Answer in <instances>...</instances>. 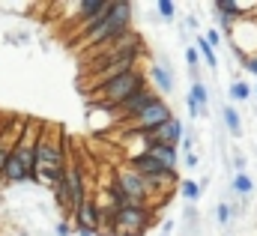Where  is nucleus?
<instances>
[{
	"instance_id": "obj_15",
	"label": "nucleus",
	"mask_w": 257,
	"mask_h": 236,
	"mask_svg": "<svg viewBox=\"0 0 257 236\" xmlns=\"http://www.w3.org/2000/svg\"><path fill=\"white\" fill-rule=\"evenodd\" d=\"M189 96H192L194 102L206 111V105H209V90H206V84H203V81H197V84H192V87H189Z\"/></svg>"
},
{
	"instance_id": "obj_9",
	"label": "nucleus",
	"mask_w": 257,
	"mask_h": 236,
	"mask_svg": "<svg viewBox=\"0 0 257 236\" xmlns=\"http://www.w3.org/2000/svg\"><path fill=\"white\" fill-rule=\"evenodd\" d=\"M72 224H75V230H78V227H84V230H99V206H96L93 197H87V200L78 206V212L72 215Z\"/></svg>"
},
{
	"instance_id": "obj_23",
	"label": "nucleus",
	"mask_w": 257,
	"mask_h": 236,
	"mask_svg": "<svg viewBox=\"0 0 257 236\" xmlns=\"http://www.w3.org/2000/svg\"><path fill=\"white\" fill-rule=\"evenodd\" d=\"M54 230H57V236H72V224H69V221H57V227H54Z\"/></svg>"
},
{
	"instance_id": "obj_4",
	"label": "nucleus",
	"mask_w": 257,
	"mask_h": 236,
	"mask_svg": "<svg viewBox=\"0 0 257 236\" xmlns=\"http://www.w3.org/2000/svg\"><path fill=\"white\" fill-rule=\"evenodd\" d=\"M174 117V111H171V105L165 102V99H156L141 117H135L132 123H126V126H120L126 135H153L156 129H162L168 120Z\"/></svg>"
},
{
	"instance_id": "obj_25",
	"label": "nucleus",
	"mask_w": 257,
	"mask_h": 236,
	"mask_svg": "<svg viewBox=\"0 0 257 236\" xmlns=\"http://www.w3.org/2000/svg\"><path fill=\"white\" fill-rule=\"evenodd\" d=\"M233 168L236 174H245V156H233Z\"/></svg>"
},
{
	"instance_id": "obj_18",
	"label": "nucleus",
	"mask_w": 257,
	"mask_h": 236,
	"mask_svg": "<svg viewBox=\"0 0 257 236\" xmlns=\"http://www.w3.org/2000/svg\"><path fill=\"white\" fill-rule=\"evenodd\" d=\"M203 39H206V42H209V45H212V48H215V45H221V42H224V39H221V30H218V27H209V30H206V33H203Z\"/></svg>"
},
{
	"instance_id": "obj_17",
	"label": "nucleus",
	"mask_w": 257,
	"mask_h": 236,
	"mask_svg": "<svg viewBox=\"0 0 257 236\" xmlns=\"http://www.w3.org/2000/svg\"><path fill=\"white\" fill-rule=\"evenodd\" d=\"M215 218H218V224H221V227H227V224L233 221V203L221 200V203L215 206Z\"/></svg>"
},
{
	"instance_id": "obj_27",
	"label": "nucleus",
	"mask_w": 257,
	"mask_h": 236,
	"mask_svg": "<svg viewBox=\"0 0 257 236\" xmlns=\"http://www.w3.org/2000/svg\"><path fill=\"white\" fill-rule=\"evenodd\" d=\"M78 236H99V230H84V227H78Z\"/></svg>"
},
{
	"instance_id": "obj_22",
	"label": "nucleus",
	"mask_w": 257,
	"mask_h": 236,
	"mask_svg": "<svg viewBox=\"0 0 257 236\" xmlns=\"http://www.w3.org/2000/svg\"><path fill=\"white\" fill-rule=\"evenodd\" d=\"M183 165H186L189 171H194V168L200 165V159H197V153H189V156H183Z\"/></svg>"
},
{
	"instance_id": "obj_26",
	"label": "nucleus",
	"mask_w": 257,
	"mask_h": 236,
	"mask_svg": "<svg viewBox=\"0 0 257 236\" xmlns=\"http://www.w3.org/2000/svg\"><path fill=\"white\" fill-rule=\"evenodd\" d=\"M162 230H165V236H171V230H174V218H168V221H165V227H162Z\"/></svg>"
},
{
	"instance_id": "obj_29",
	"label": "nucleus",
	"mask_w": 257,
	"mask_h": 236,
	"mask_svg": "<svg viewBox=\"0 0 257 236\" xmlns=\"http://www.w3.org/2000/svg\"><path fill=\"white\" fill-rule=\"evenodd\" d=\"M162 236H165V233H162Z\"/></svg>"
},
{
	"instance_id": "obj_2",
	"label": "nucleus",
	"mask_w": 257,
	"mask_h": 236,
	"mask_svg": "<svg viewBox=\"0 0 257 236\" xmlns=\"http://www.w3.org/2000/svg\"><path fill=\"white\" fill-rule=\"evenodd\" d=\"M144 87H147L144 69H132V72H126V75L108 81L105 87H99V90L93 93V102H102V105H108V108H117L120 102H126L128 96H135V93L144 90Z\"/></svg>"
},
{
	"instance_id": "obj_8",
	"label": "nucleus",
	"mask_w": 257,
	"mask_h": 236,
	"mask_svg": "<svg viewBox=\"0 0 257 236\" xmlns=\"http://www.w3.org/2000/svg\"><path fill=\"white\" fill-rule=\"evenodd\" d=\"M144 153H147L150 159H156L165 171H177L180 162H183V159H180V150H177V147H168V144H150Z\"/></svg>"
},
{
	"instance_id": "obj_10",
	"label": "nucleus",
	"mask_w": 257,
	"mask_h": 236,
	"mask_svg": "<svg viewBox=\"0 0 257 236\" xmlns=\"http://www.w3.org/2000/svg\"><path fill=\"white\" fill-rule=\"evenodd\" d=\"M221 120H224V126H227V132H230L233 138L242 135V120H239V111H236L233 105H224V108H221Z\"/></svg>"
},
{
	"instance_id": "obj_21",
	"label": "nucleus",
	"mask_w": 257,
	"mask_h": 236,
	"mask_svg": "<svg viewBox=\"0 0 257 236\" xmlns=\"http://www.w3.org/2000/svg\"><path fill=\"white\" fill-rule=\"evenodd\" d=\"M242 69H245L248 75H254V78H257V54H254V57H248V60H242Z\"/></svg>"
},
{
	"instance_id": "obj_12",
	"label": "nucleus",
	"mask_w": 257,
	"mask_h": 236,
	"mask_svg": "<svg viewBox=\"0 0 257 236\" xmlns=\"http://www.w3.org/2000/svg\"><path fill=\"white\" fill-rule=\"evenodd\" d=\"M227 96H230V102H248L254 93H251V84H245V81H233V84L227 87Z\"/></svg>"
},
{
	"instance_id": "obj_6",
	"label": "nucleus",
	"mask_w": 257,
	"mask_h": 236,
	"mask_svg": "<svg viewBox=\"0 0 257 236\" xmlns=\"http://www.w3.org/2000/svg\"><path fill=\"white\" fill-rule=\"evenodd\" d=\"M183 138H186V129H183V120L177 117V114L168 120L162 129H156L153 135H141V141H144V150H147L150 144H168V147H177V150H180Z\"/></svg>"
},
{
	"instance_id": "obj_1",
	"label": "nucleus",
	"mask_w": 257,
	"mask_h": 236,
	"mask_svg": "<svg viewBox=\"0 0 257 236\" xmlns=\"http://www.w3.org/2000/svg\"><path fill=\"white\" fill-rule=\"evenodd\" d=\"M135 12V6L128 3V0H114V9H111V15L99 24V27H93L90 33H84L81 36V42H78V48H99V45H105V42H114L117 36H123L132 30V15Z\"/></svg>"
},
{
	"instance_id": "obj_16",
	"label": "nucleus",
	"mask_w": 257,
	"mask_h": 236,
	"mask_svg": "<svg viewBox=\"0 0 257 236\" xmlns=\"http://www.w3.org/2000/svg\"><path fill=\"white\" fill-rule=\"evenodd\" d=\"M156 12H159L162 21L171 24V21L177 18V3H174V0H159V3H156Z\"/></svg>"
},
{
	"instance_id": "obj_13",
	"label": "nucleus",
	"mask_w": 257,
	"mask_h": 236,
	"mask_svg": "<svg viewBox=\"0 0 257 236\" xmlns=\"http://www.w3.org/2000/svg\"><path fill=\"white\" fill-rule=\"evenodd\" d=\"M180 194H183L189 203H197L200 194H203V191H200V182H197V179H180Z\"/></svg>"
},
{
	"instance_id": "obj_28",
	"label": "nucleus",
	"mask_w": 257,
	"mask_h": 236,
	"mask_svg": "<svg viewBox=\"0 0 257 236\" xmlns=\"http://www.w3.org/2000/svg\"><path fill=\"white\" fill-rule=\"evenodd\" d=\"M251 93H254V96H257V81H254V84H251Z\"/></svg>"
},
{
	"instance_id": "obj_14",
	"label": "nucleus",
	"mask_w": 257,
	"mask_h": 236,
	"mask_svg": "<svg viewBox=\"0 0 257 236\" xmlns=\"http://www.w3.org/2000/svg\"><path fill=\"white\" fill-rule=\"evenodd\" d=\"M230 188H233V194L248 197V194L254 191V182H251V177H248V174H236V177H233V182H230Z\"/></svg>"
},
{
	"instance_id": "obj_20",
	"label": "nucleus",
	"mask_w": 257,
	"mask_h": 236,
	"mask_svg": "<svg viewBox=\"0 0 257 236\" xmlns=\"http://www.w3.org/2000/svg\"><path fill=\"white\" fill-rule=\"evenodd\" d=\"M186 63H189V69H197V63H200V54H197V48H194V45L186 48Z\"/></svg>"
},
{
	"instance_id": "obj_11",
	"label": "nucleus",
	"mask_w": 257,
	"mask_h": 236,
	"mask_svg": "<svg viewBox=\"0 0 257 236\" xmlns=\"http://www.w3.org/2000/svg\"><path fill=\"white\" fill-rule=\"evenodd\" d=\"M194 48H197V54H200V57L206 60V66H209V69H215V66H218L215 48H212V45H209V42H206L203 36H194Z\"/></svg>"
},
{
	"instance_id": "obj_5",
	"label": "nucleus",
	"mask_w": 257,
	"mask_h": 236,
	"mask_svg": "<svg viewBox=\"0 0 257 236\" xmlns=\"http://www.w3.org/2000/svg\"><path fill=\"white\" fill-rule=\"evenodd\" d=\"M114 174H117L120 188L126 191L128 203H135V206H153V194H150V188H147V182H144L141 174H135V171L126 168V165L114 168ZM153 209H156V206H153Z\"/></svg>"
},
{
	"instance_id": "obj_24",
	"label": "nucleus",
	"mask_w": 257,
	"mask_h": 236,
	"mask_svg": "<svg viewBox=\"0 0 257 236\" xmlns=\"http://www.w3.org/2000/svg\"><path fill=\"white\" fill-rule=\"evenodd\" d=\"M180 147H183V153H186V156H189V153L194 150V135H192V132H189V135L183 138V144H180Z\"/></svg>"
},
{
	"instance_id": "obj_19",
	"label": "nucleus",
	"mask_w": 257,
	"mask_h": 236,
	"mask_svg": "<svg viewBox=\"0 0 257 236\" xmlns=\"http://www.w3.org/2000/svg\"><path fill=\"white\" fill-rule=\"evenodd\" d=\"M186 108H189V117H206V111H203V108L194 102L189 93H186Z\"/></svg>"
},
{
	"instance_id": "obj_7",
	"label": "nucleus",
	"mask_w": 257,
	"mask_h": 236,
	"mask_svg": "<svg viewBox=\"0 0 257 236\" xmlns=\"http://www.w3.org/2000/svg\"><path fill=\"white\" fill-rule=\"evenodd\" d=\"M150 81H153V90H156L162 99L171 96L174 87H177V81H174V69L168 66V60H156V63L150 66Z\"/></svg>"
},
{
	"instance_id": "obj_3",
	"label": "nucleus",
	"mask_w": 257,
	"mask_h": 236,
	"mask_svg": "<svg viewBox=\"0 0 257 236\" xmlns=\"http://www.w3.org/2000/svg\"><path fill=\"white\" fill-rule=\"evenodd\" d=\"M156 221V212L153 206H135L128 203L123 209H117V218H114V227L117 236H144Z\"/></svg>"
}]
</instances>
